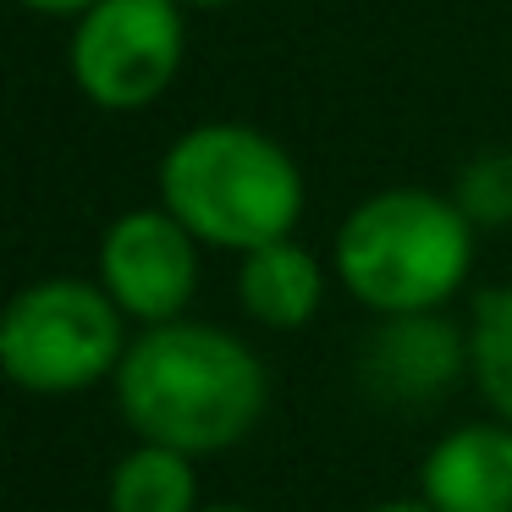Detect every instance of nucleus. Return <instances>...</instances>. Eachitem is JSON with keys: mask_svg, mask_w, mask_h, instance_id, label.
Wrapping results in <instances>:
<instances>
[{"mask_svg": "<svg viewBox=\"0 0 512 512\" xmlns=\"http://www.w3.org/2000/svg\"><path fill=\"white\" fill-rule=\"evenodd\" d=\"M17 6H28V12H39V17H83L89 6H100V0H17Z\"/></svg>", "mask_w": 512, "mask_h": 512, "instance_id": "obj_13", "label": "nucleus"}, {"mask_svg": "<svg viewBox=\"0 0 512 512\" xmlns=\"http://www.w3.org/2000/svg\"><path fill=\"white\" fill-rule=\"evenodd\" d=\"M160 204L226 254L287 243L303 221V171L248 122H199L160 160Z\"/></svg>", "mask_w": 512, "mask_h": 512, "instance_id": "obj_2", "label": "nucleus"}, {"mask_svg": "<svg viewBox=\"0 0 512 512\" xmlns=\"http://www.w3.org/2000/svg\"><path fill=\"white\" fill-rule=\"evenodd\" d=\"M325 298V270L303 243H270L243 254L237 265V303L254 325L265 331H303L320 314Z\"/></svg>", "mask_w": 512, "mask_h": 512, "instance_id": "obj_9", "label": "nucleus"}, {"mask_svg": "<svg viewBox=\"0 0 512 512\" xmlns=\"http://www.w3.org/2000/svg\"><path fill=\"white\" fill-rule=\"evenodd\" d=\"M116 408L138 441L210 457L259 430L270 380L243 336L204 320L144 325L116 369Z\"/></svg>", "mask_w": 512, "mask_h": 512, "instance_id": "obj_1", "label": "nucleus"}, {"mask_svg": "<svg viewBox=\"0 0 512 512\" xmlns=\"http://www.w3.org/2000/svg\"><path fill=\"white\" fill-rule=\"evenodd\" d=\"M100 287L138 325H171L199 287V237L166 210H127L100 237Z\"/></svg>", "mask_w": 512, "mask_h": 512, "instance_id": "obj_6", "label": "nucleus"}, {"mask_svg": "<svg viewBox=\"0 0 512 512\" xmlns=\"http://www.w3.org/2000/svg\"><path fill=\"white\" fill-rule=\"evenodd\" d=\"M188 28L177 0H100L67 45L72 83L100 111H144L182 72Z\"/></svg>", "mask_w": 512, "mask_h": 512, "instance_id": "obj_5", "label": "nucleus"}, {"mask_svg": "<svg viewBox=\"0 0 512 512\" xmlns=\"http://www.w3.org/2000/svg\"><path fill=\"white\" fill-rule=\"evenodd\" d=\"M177 6H199V12H215V6H237V0H177Z\"/></svg>", "mask_w": 512, "mask_h": 512, "instance_id": "obj_15", "label": "nucleus"}, {"mask_svg": "<svg viewBox=\"0 0 512 512\" xmlns=\"http://www.w3.org/2000/svg\"><path fill=\"white\" fill-rule=\"evenodd\" d=\"M369 512H435L430 501H380V507H369Z\"/></svg>", "mask_w": 512, "mask_h": 512, "instance_id": "obj_14", "label": "nucleus"}, {"mask_svg": "<svg viewBox=\"0 0 512 512\" xmlns=\"http://www.w3.org/2000/svg\"><path fill=\"white\" fill-rule=\"evenodd\" d=\"M419 501L435 512H512V424H457L424 452Z\"/></svg>", "mask_w": 512, "mask_h": 512, "instance_id": "obj_7", "label": "nucleus"}, {"mask_svg": "<svg viewBox=\"0 0 512 512\" xmlns=\"http://www.w3.org/2000/svg\"><path fill=\"white\" fill-rule=\"evenodd\" d=\"M336 281L380 320L435 314L474 265V221L430 188L369 193L331 248Z\"/></svg>", "mask_w": 512, "mask_h": 512, "instance_id": "obj_3", "label": "nucleus"}, {"mask_svg": "<svg viewBox=\"0 0 512 512\" xmlns=\"http://www.w3.org/2000/svg\"><path fill=\"white\" fill-rule=\"evenodd\" d=\"M457 204H463L468 221H485V226L512 221V160L490 155V160H479V166H468Z\"/></svg>", "mask_w": 512, "mask_h": 512, "instance_id": "obj_12", "label": "nucleus"}, {"mask_svg": "<svg viewBox=\"0 0 512 512\" xmlns=\"http://www.w3.org/2000/svg\"><path fill=\"white\" fill-rule=\"evenodd\" d=\"M199 512H254V507H237V501H221V507H199Z\"/></svg>", "mask_w": 512, "mask_h": 512, "instance_id": "obj_16", "label": "nucleus"}, {"mask_svg": "<svg viewBox=\"0 0 512 512\" xmlns=\"http://www.w3.org/2000/svg\"><path fill=\"white\" fill-rule=\"evenodd\" d=\"M468 375L496 419L512 424V281L474 298L468 320Z\"/></svg>", "mask_w": 512, "mask_h": 512, "instance_id": "obj_11", "label": "nucleus"}, {"mask_svg": "<svg viewBox=\"0 0 512 512\" xmlns=\"http://www.w3.org/2000/svg\"><path fill=\"white\" fill-rule=\"evenodd\" d=\"M468 375V331L457 336L435 314L380 320L364 342V386L386 402H424Z\"/></svg>", "mask_w": 512, "mask_h": 512, "instance_id": "obj_8", "label": "nucleus"}, {"mask_svg": "<svg viewBox=\"0 0 512 512\" xmlns=\"http://www.w3.org/2000/svg\"><path fill=\"white\" fill-rule=\"evenodd\" d=\"M127 347V314L83 276L34 281L0 314V369L34 397H72L116 380Z\"/></svg>", "mask_w": 512, "mask_h": 512, "instance_id": "obj_4", "label": "nucleus"}, {"mask_svg": "<svg viewBox=\"0 0 512 512\" xmlns=\"http://www.w3.org/2000/svg\"><path fill=\"white\" fill-rule=\"evenodd\" d=\"M111 512H199V474L182 452L155 441H138L133 452L116 457L111 485H105Z\"/></svg>", "mask_w": 512, "mask_h": 512, "instance_id": "obj_10", "label": "nucleus"}]
</instances>
